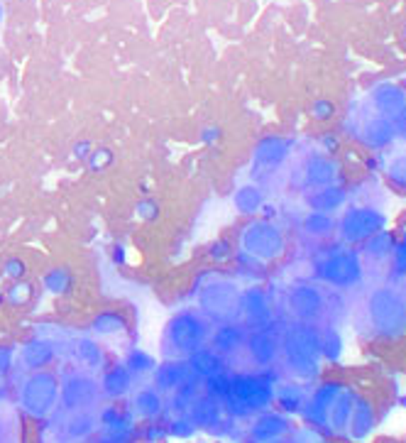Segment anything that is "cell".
Masks as SVG:
<instances>
[{
  "label": "cell",
  "instance_id": "1",
  "mask_svg": "<svg viewBox=\"0 0 406 443\" xmlns=\"http://www.w3.org/2000/svg\"><path fill=\"white\" fill-rule=\"evenodd\" d=\"M210 324L198 309H181L164 326L162 333V355L164 360H188L196 350L208 345Z\"/></svg>",
  "mask_w": 406,
  "mask_h": 443
},
{
  "label": "cell",
  "instance_id": "2",
  "mask_svg": "<svg viewBox=\"0 0 406 443\" xmlns=\"http://www.w3.org/2000/svg\"><path fill=\"white\" fill-rule=\"evenodd\" d=\"M59 387L61 379L47 367L32 370L22 377L17 389V404L32 419H49L59 409Z\"/></svg>",
  "mask_w": 406,
  "mask_h": 443
},
{
  "label": "cell",
  "instance_id": "3",
  "mask_svg": "<svg viewBox=\"0 0 406 443\" xmlns=\"http://www.w3.org/2000/svg\"><path fill=\"white\" fill-rule=\"evenodd\" d=\"M198 312L213 326L240 321V289L228 279L205 282L198 292Z\"/></svg>",
  "mask_w": 406,
  "mask_h": 443
},
{
  "label": "cell",
  "instance_id": "4",
  "mask_svg": "<svg viewBox=\"0 0 406 443\" xmlns=\"http://www.w3.org/2000/svg\"><path fill=\"white\" fill-rule=\"evenodd\" d=\"M103 402V389L101 382L93 372L88 370H76L68 372L61 379L59 387V407L68 412H86V409H98V404Z\"/></svg>",
  "mask_w": 406,
  "mask_h": 443
},
{
  "label": "cell",
  "instance_id": "5",
  "mask_svg": "<svg viewBox=\"0 0 406 443\" xmlns=\"http://www.w3.org/2000/svg\"><path fill=\"white\" fill-rule=\"evenodd\" d=\"M240 247L250 257H255V260H274L282 252L284 238L272 223L255 221L250 226H245L243 233H240Z\"/></svg>",
  "mask_w": 406,
  "mask_h": 443
},
{
  "label": "cell",
  "instance_id": "6",
  "mask_svg": "<svg viewBox=\"0 0 406 443\" xmlns=\"http://www.w3.org/2000/svg\"><path fill=\"white\" fill-rule=\"evenodd\" d=\"M225 399L233 404V409L238 412H255L270 404L272 389L265 379L260 377H235L228 382Z\"/></svg>",
  "mask_w": 406,
  "mask_h": 443
},
{
  "label": "cell",
  "instance_id": "7",
  "mask_svg": "<svg viewBox=\"0 0 406 443\" xmlns=\"http://www.w3.org/2000/svg\"><path fill=\"white\" fill-rule=\"evenodd\" d=\"M245 341H248V331L238 321H228V324H218L210 331L208 348L215 350L225 362H230L235 355L245 350Z\"/></svg>",
  "mask_w": 406,
  "mask_h": 443
},
{
  "label": "cell",
  "instance_id": "8",
  "mask_svg": "<svg viewBox=\"0 0 406 443\" xmlns=\"http://www.w3.org/2000/svg\"><path fill=\"white\" fill-rule=\"evenodd\" d=\"M193 375V370L188 367L186 360H164L154 367V375H152V384L159 389L164 397L171 394L174 389L181 387V382L188 379Z\"/></svg>",
  "mask_w": 406,
  "mask_h": 443
},
{
  "label": "cell",
  "instance_id": "9",
  "mask_svg": "<svg viewBox=\"0 0 406 443\" xmlns=\"http://www.w3.org/2000/svg\"><path fill=\"white\" fill-rule=\"evenodd\" d=\"M186 414L193 429H213L220 419V399L215 394H196L186 407Z\"/></svg>",
  "mask_w": 406,
  "mask_h": 443
},
{
  "label": "cell",
  "instance_id": "10",
  "mask_svg": "<svg viewBox=\"0 0 406 443\" xmlns=\"http://www.w3.org/2000/svg\"><path fill=\"white\" fill-rule=\"evenodd\" d=\"M164 407H167V399L154 384H147V387H140L133 392V412L137 419L154 422L164 414Z\"/></svg>",
  "mask_w": 406,
  "mask_h": 443
},
{
  "label": "cell",
  "instance_id": "11",
  "mask_svg": "<svg viewBox=\"0 0 406 443\" xmlns=\"http://www.w3.org/2000/svg\"><path fill=\"white\" fill-rule=\"evenodd\" d=\"M98 382H101L103 397H108V399H120V397H128L130 392H133L135 375L130 372V367L113 365L98 377Z\"/></svg>",
  "mask_w": 406,
  "mask_h": 443
},
{
  "label": "cell",
  "instance_id": "12",
  "mask_svg": "<svg viewBox=\"0 0 406 443\" xmlns=\"http://www.w3.org/2000/svg\"><path fill=\"white\" fill-rule=\"evenodd\" d=\"M243 353L248 355L255 367H265L277 358V341L265 331L248 333V341H245Z\"/></svg>",
  "mask_w": 406,
  "mask_h": 443
},
{
  "label": "cell",
  "instance_id": "13",
  "mask_svg": "<svg viewBox=\"0 0 406 443\" xmlns=\"http://www.w3.org/2000/svg\"><path fill=\"white\" fill-rule=\"evenodd\" d=\"M96 431H98V417H96V409L68 412L64 419V427H61V434H64L68 441L91 439Z\"/></svg>",
  "mask_w": 406,
  "mask_h": 443
},
{
  "label": "cell",
  "instance_id": "14",
  "mask_svg": "<svg viewBox=\"0 0 406 443\" xmlns=\"http://www.w3.org/2000/svg\"><path fill=\"white\" fill-rule=\"evenodd\" d=\"M186 362H188V367L193 370V375H198L201 379L218 377V375L225 372V367H228V362L223 360L215 350H210L208 345L201 348V350H196V353H193Z\"/></svg>",
  "mask_w": 406,
  "mask_h": 443
},
{
  "label": "cell",
  "instance_id": "15",
  "mask_svg": "<svg viewBox=\"0 0 406 443\" xmlns=\"http://www.w3.org/2000/svg\"><path fill=\"white\" fill-rule=\"evenodd\" d=\"M20 367L25 372H32V370H42V367H47L49 362H54V345L47 343V341H32L27 343L25 348H22L20 358Z\"/></svg>",
  "mask_w": 406,
  "mask_h": 443
},
{
  "label": "cell",
  "instance_id": "16",
  "mask_svg": "<svg viewBox=\"0 0 406 443\" xmlns=\"http://www.w3.org/2000/svg\"><path fill=\"white\" fill-rule=\"evenodd\" d=\"M71 355H73V360H76V365L81 367V370L96 372L103 365V350H101V345L93 341V338H78V341L73 343Z\"/></svg>",
  "mask_w": 406,
  "mask_h": 443
},
{
  "label": "cell",
  "instance_id": "17",
  "mask_svg": "<svg viewBox=\"0 0 406 443\" xmlns=\"http://www.w3.org/2000/svg\"><path fill=\"white\" fill-rule=\"evenodd\" d=\"M240 316L248 324H262V319L267 316V299L260 289H250L240 294Z\"/></svg>",
  "mask_w": 406,
  "mask_h": 443
},
{
  "label": "cell",
  "instance_id": "18",
  "mask_svg": "<svg viewBox=\"0 0 406 443\" xmlns=\"http://www.w3.org/2000/svg\"><path fill=\"white\" fill-rule=\"evenodd\" d=\"M291 309H294V314L299 316H313L318 312V294L313 289H308V287H299V289L291 292Z\"/></svg>",
  "mask_w": 406,
  "mask_h": 443
},
{
  "label": "cell",
  "instance_id": "19",
  "mask_svg": "<svg viewBox=\"0 0 406 443\" xmlns=\"http://www.w3.org/2000/svg\"><path fill=\"white\" fill-rule=\"evenodd\" d=\"M287 431V422L282 417H262L253 429V439L257 441H272Z\"/></svg>",
  "mask_w": 406,
  "mask_h": 443
},
{
  "label": "cell",
  "instance_id": "20",
  "mask_svg": "<svg viewBox=\"0 0 406 443\" xmlns=\"http://www.w3.org/2000/svg\"><path fill=\"white\" fill-rule=\"evenodd\" d=\"M233 201H235V209L240 211V214H255V211L262 206V194H260V189L253 186V184H245V186H240L235 191Z\"/></svg>",
  "mask_w": 406,
  "mask_h": 443
},
{
  "label": "cell",
  "instance_id": "21",
  "mask_svg": "<svg viewBox=\"0 0 406 443\" xmlns=\"http://www.w3.org/2000/svg\"><path fill=\"white\" fill-rule=\"evenodd\" d=\"M284 157L282 140H262L255 149V162L257 166H274Z\"/></svg>",
  "mask_w": 406,
  "mask_h": 443
},
{
  "label": "cell",
  "instance_id": "22",
  "mask_svg": "<svg viewBox=\"0 0 406 443\" xmlns=\"http://www.w3.org/2000/svg\"><path fill=\"white\" fill-rule=\"evenodd\" d=\"M93 329L98 331V333H118V331H123L125 329V319L120 314H113V312H106V314H101L98 319L93 321Z\"/></svg>",
  "mask_w": 406,
  "mask_h": 443
},
{
  "label": "cell",
  "instance_id": "23",
  "mask_svg": "<svg viewBox=\"0 0 406 443\" xmlns=\"http://www.w3.org/2000/svg\"><path fill=\"white\" fill-rule=\"evenodd\" d=\"M15 365V353L10 345H0V379L8 375L10 370H13Z\"/></svg>",
  "mask_w": 406,
  "mask_h": 443
},
{
  "label": "cell",
  "instance_id": "24",
  "mask_svg": "<svg viewBox=\"0 0 406 443\" xmlns=\"http://www.w3.org/2000/svg\"><path fill=\"white\" fill-rule=\"evenodd\" d=\"M3 15H5V10H3V3H0V25H3Z\"/></svg>",
  "mask_w": 406,
  "mask_h": 443
}]
</instances>
